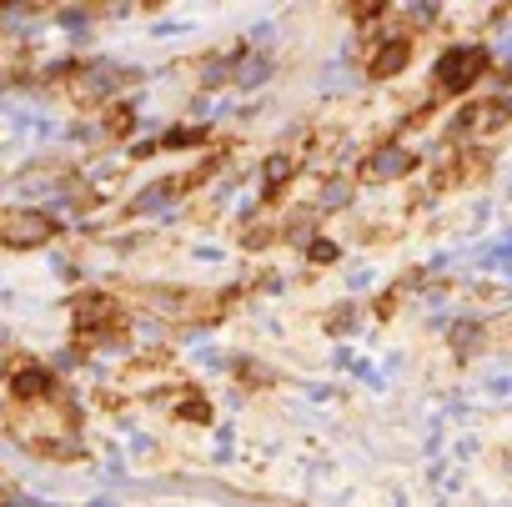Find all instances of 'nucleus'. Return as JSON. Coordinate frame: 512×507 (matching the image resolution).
I'll return each mask as SVG.
<instances>
[{
    "instance_id": "obj_1",
    "label": "nucleus",
    "mask_w": 512,
    "mask_h": 507,
    "mask_svg": "<svg viewBox=\"0 0 512 507\" xmlns=\"http://www.w3.org/2000/svg\"><path fill=\"white\" fill-rule=\"evenodd\" d=\"M437 81V96H467L482 76H487V51L482 46H452V51H442L437 56V71H432Z\"/></svg>"
},
{
    "instance_id": "obj_2",
    "label": "nucleus",
    "mask_w": 512,
    "mask_h": 507,
    "mask_svg": "<svg viewBox=\"0 0 512 507\" xmlns=\"http://www.w3.org/2000/svg\"><path fill=\"white\" fill-rule=\"evenodd\" d=\"M71 317H76V337L81 342H96V337H121L126 332V312L116 297L106 292H86L71 302Z\"/></svg>"
},
{
    "instance_id": "obj_3",
    "label": "nucleus",
    "mask_w": 512,
    "mask_h": 507,
    "mask_svg": "<svg viewBox=\"0 0 512 507\" xmlns=\"http://www.w3.org/2000/svg\"><path fill=\"white\" fill-rule=\"evenodd\" d=\"M56 236V221L46 211H31V206H11L0 211V241L16 246V251H31V246H46Z\"/></svg>"
},
{
    "instance_id": "obj_4",
    "label": "nucleus",
    "mask_w": 512,
    "mask_h": 507,
    "mask_svg": "<svg viewBox=\"0 0 512 507\" xmlns=\"http://www.w3.org/2000/svg\"><path fill=\"white\" fill-rule=\"evenodd\" d=\"M412 166H417V156H412L407 146L387 141V146H377V151L362 161V181H372V186H382V181H402Z\"/></svg>"
},
{
    "instance_id": "obj_5",
    "label": "nucleus",
    "mask_w": 512,
    "mask_h": 507,
    "mask_svg": "<svg viewBox=\"0 0 512 507\" xmlns=\"http://www.w3.org/2000/svg\"><path fill=\"white\" fill-rule=\"evenodd\" d=\"M407 61H412V36H387V41L377 46V56L367 61V76H372V81H392V76L407 71Z\"/></svg>"
},
{
    "instance_id": "obj_6",
    "label": "nucleus",
    "mask_w": 512,
    "mask_h": 507,
    "mask_svg": "<svg viewBox=\"0 0 512 507\" xmlns=\"http://www.w3.org/2000/svg\"><path fill=\"white\" fill-rule=\"evenodd\" d=\"M11 397L26 402V407H31V402H51V397H56V377H51L46 367H16V372H11Z\"/></svg>"
},
{
    "instance_id": "obj_7",
    "label": "nucleus",
    "mask_w": 512,
    "mask_h": 507,
    "mask_svg": "<svg viewBox=\"0 0 512 507\" xmlns=\"http://www.w3.org/2000/svg\"><path fill=\"white\" fill-rule=\"evenodd\" d=\"M121 81H131V71H116V66L101 61V66H86V71L76 76V96H81V101H101V96H111Z\"/></svg>"
},
{
    "instance_id": "obj_8",
    "label": "nucleus",
    "mask_w": 512,
    "mask_h": 507,
    "mask_svg": "<svg viewBox=\"0 0 512 507\" xmlns=\"http://www.w3.org/2000/svg\"><path fill=\"white\" fill-rule=\"evenodd\" d=\"M292 171H297V156H292V151H277V156L267 161V171H262V186H267V196H277V191L292 181Z\"/></svg>"
},
{
    "instance_id": "obj_9",
    "label": "nucleus",
    "mask_w": 512,
    "mask_h": 507,
    "mask_svg": "<svg viewBox=\"0 0 512 507\" xmlns=\"http://www.w3.org/2000/svg\"><path fill=\"white\" fill-rule=\"evenodd\" d=\"M477 347H482V322H477V317H462V322L452 327V352H457V357H472Z\"/></svg>"
},
{
    "instance_id": "obj_10",
    "label": "nucleus",
    "mask_w": 512,
    "mask_h": 507,
    "mask_svg": "<svg viewBox=\"0 0 512 507\" xmlns=\"http://www.w3.org/2000/svg\"><path fill=\"white\" fill-rule=\"evenodd\" d=\"M387 16H397V21H407L412 31H417V26H432V21H437V11H432V6H392Z\"/></svg>"
},
{
    "instance_id": "obj_11",
    "label": "nucleus",
    "mask_w": 512,
    "mask_h": 507,
    "mask_svg": "<svg viewBox=\"0 0 512 507\" xmlns=\"http://www.w3.org/2000/svg\"><path fill=\"white\" fill-rule=\"evenodd\" d=\"M201 136H206L201 126H171V131L161 136V146H171V151H186V146H196Z\"/></svg>"
},
{
    "instance_id": "obj_12",
    "label": "nucleus",
    "mask_w": 512,
    "mask_h": 507,
    "mask_svg": "<svg viewBox=\"0 0 512 507\" xmlns=\"http://www.w3.org/2000/svg\"><path fill=\"white\" fill-rule=\"evenodd\" d=\"M231 66H236V61H226V56L206 61V76H201V86H226V81H231Z\"/></svg>"
},
{
    "instance_id": "obj_13",
    "label": "nucleus",
    "mask_w": 512,
    "mask_h": 507,
    "mask_svg": "<svg viewBox=\"0 0 512 507\" xmlns=\"http://www.w3.org/2000/svg\"><path fill=\"white\" fill-rule=\"evenodd\" d=\"M176 412H181L186 422H211V402H206V397H196V392H191V402H181Z\"/></svg>"
},
{
    "instance_id": "obj_14",
    "label": "nucleus",
    "mask_w": 512,
    "mask_h": 507,
    "mask_svg": "<svg viewBox=\"0 0 512 507\" xmlns=\"http://www.w3.org/2000/svg\"><path fill=\"white\" fill-rule=\"evenodd\" d=\"M312 226H317V211H297V216L287 221V236H292V241H307Z\"/></svg>"
},
{
    "instance_id": "obj_15",
    "label": "nucleus",
    "mask_w": 512,
    "mask_h": 507,
    "mask_svg": "<svg viewBox=\"0 0 512 507\" xmlns=\"http://www.w3.org/2000/svg\"><path fill=\"white\" fill-rule=\"evenodd\" d=\"M352 322H357V307H347V302H342V307H332V317H327V332H347Z\"/></svg>"
},
{
    "instance_id": "obj_16",
    "label": "nucleus",
    "mask_w": 512,
    "mask_h": 507,
    "mask_svg": "<svg viewBox=\"0 0 512 507\" xmlns=\"http://www.w3.org/2000/svg\"><path fill=\"white\" fill-rule=\"evenodd\" d=\"M307 257H312L317 267H332V262H337V246H332V241H312V246H307Z\"/></svg>"
},
{
    "instance_id": "obj_17",
    "label": "nucleus",
    "mask_w": 512,
    "mask_h": 507,
    "mask_svg": "<svg viewBox=\"0 0 512 507\" xmlns=\"http://www.w3.org/2000/svg\"><path fill=\"white\" fill-rule=\"evenodd\" d=\"M106 126H111V136H126V131H131V111H126V106H111V111H106Z\"/></svg>"
},
{
    "instance_id": "obj_18",
    "label": "nucleus",
    "mask_w": 512,
    "mask_h": 507,
    "mask_svg": "<svg viewBox=\"0 0 512 507\" xmlns=\"http://www.w3.org/2000/svg\"><path fill=\"white\" fill-rule=\"evenodd\" d=\"M347 201V181L337 176V181H327V191H322V206H342Z\"/></svg>"
},
{
    "instance_id": "obj_19",
    "label": "nucleus",
    "mask_w": 512,
    "mask_h": 507,
    "mask_svg": "<svg viewBox=\"0 0 512 507\" xmlns=\"http://www.w3.org/2000/svg\"><path fill=\"white\" fill-rule=\"evenodd\" d=\"M11 372H16V362H11V347L0 342V377H11Z\"/></svg>"
},
{
    "instance_id": "obj_20",
    "label": "nucleus",
    "mask_w": 512,
    "mask_h": 507,
    "mask_svg": "<svg viewBox=\"0 0 512 507\" xmlns=\"http://www.w3.org/2000/svg\"><path fill=\"white\" fill-rule=\"evenodd\" d=\"M0 507H21V502H0Z\"/></svg>"
}]
</instances>
